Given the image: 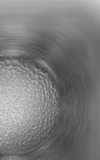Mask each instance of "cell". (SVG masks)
<instances>
[{"mask_svg":"<svg viewBox=\"0 0 100 160\" xmlns=\"http://www.w3.org/2000/svg\"><path fill=\"white\" fill-rule=\"evenodd\" d=\"M16 84L0 83V144L22 138L29 122L27 93L25 88Z\"/></svg>","mask_w":100,"mask_h":160,"instance_id":"1","label":"cell"}]
</instances>
